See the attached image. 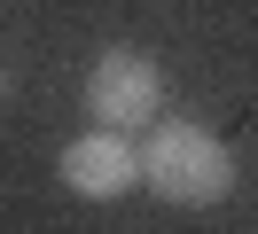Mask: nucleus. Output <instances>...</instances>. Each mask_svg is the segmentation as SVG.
Instances as JSON below:
<instances>
[{
  "instance_id": "obj_1",
  "label": "nucleus",
  "mask_w": 258,
  "mask_h": 234,
  "mask_svg": "<svg viewBox=\"0 0 258 234\" xmlns=\"http://www.w3.org/2000/svg\"><path fill=\"white\" fill-rule=\"evenodd\" d=\"M141 180L157 187L164 203L204 211V203H219L227 187H235V156H227L219 133H204V125L172 117V125H157V133L141 140Z\"/></svg>"
},
{
  "instance_id": "obj_4",
  "label": "nucleus",
  "mask_w": 258,
  "mask_h": 234,
  "mask_svg": "<svg viewBox=\"0 0 258 234\" xmlns=\"http://www.w3.org/2000/svg\"><path fill=\"white\" fill-rule=\"evenodd\" d=\"M0 94H8V62H0Z\"/></svg>"
},
{
  "instance_id": "obj_2",
  "label": "nucleus",
  "mask_w": 258,
  "mask_h": 234,
  "mask_svg": "<svg viewBox=\"0 0 258 234\" xmlns=\"http://www.w3.org/2000/svg\"><path fill=\"white\" fill-rule=\"evenodd\" d=\"M86 109H94V125H117V133L157 125V109H164V78H157V62L133 55V47H110V55L86 70Z\"/></svg>"
},
{
  "instance_id": "obj_3",
  "label": "nucleus",
  "mask_w": 258,
  "mask_h": 234,
  "mask_svg": "<svg viewBox=\"0 0 258 234\" xmlns=\"http://www.w3.org/2000/svg\"><path fill=\"white\" fill-rule=\"evenodd\" d=\"M63 180L79 187V195L110 203V195H125V187L141 180V148L117 140V125H102V133H86V140H71V148H63Z\"/></svg>"
}]
</instances>
